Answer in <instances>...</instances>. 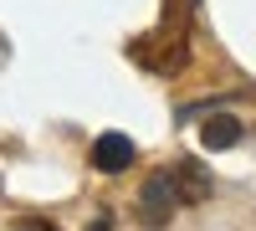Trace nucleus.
Wrapping results in <instances>:
<instances>
[{
  "label": "nucleus",
  "mask_w": 256,
  "mask_h": 231,
  "mask_svg": "<svg viewBox=\"0 0 256 231\" xmlns=\"http://www.w3.org/2000/svg\"><path fill=\"white\" fill-rule=\"evenodd\" d=\"M88 231H113V216H108V211H98V216H92V226H88Z\"/></svg>",
  "instance_id": "6"
},
{
  "label": "nucleus",
  "mask_w": 256,
  "mask_h": 231,
  "mask_svg": "<svg viewBox=\"0 0 256 231\" xmlns=\"http://www.w3.org/2000/svg\"><path fill=\"white\" fill-rule=\"evenodd\" d=\"M190 36H195V0H164L159 21L128 41V57L154 77H180L190 62Z\"/></svg>",
  "instance_id": "1"
},
{
  "label": "nucleus",
  "mask_w": 256,
  "mask_h": 231,
  "mask_svg": "<svg viewBox=\"0 0 256 231\" xmlns=\"http://www.w3.org/2000/svg\"><path fill=\"white\" fill-rule=\"evenodd\" d=\"M200 200H210V170H200L195 159H174V164L154 170V175L138 185L134 216H138L144 226H164L174 211L200 205Z\"/></svg>",
  "instance_id": "2"
},
{
  "label": "nucleus",
  "mask_w": 256,
  "mask_h": 231,
  "mask_svg": "<svg viewBox=\"0 0 256 231\" xmlns=\"http://www.w3.org/2000/svg\"><path fill=\"white\" fill-rule=\"evenodd\" d=\"M134 159H138V149L128 134H98L92 139V170L98 175H123V170H134Z\"/></svg>",
  "instance_id": "3"
},
{
  "label": "nucleus",
  "mask_w": 256,
  "mask_h": 231,
  "mask_svg": "<svg viewBox=\"0 0 256 231\" xmlns=\"http://www.w3.org/2000/svg\"><path fill=\"white\" fill-rule=\"evenodd\" d=\"M10 231H56V226H52V221H41V216H26V221H16Z\"/></svg>",
  "instance_id": "5"
},
{
  "label": "nucleus",
  "mask_w": 256,
  "mask_h": 231,
  "mask_svg": "<svg viewBox=\"0 0 256 231\" xmlns=\"http://www.w3.org/2000/svg\"><path fill=\"white\" fill-rule=\"evenodd\" d=\"M200 144H205V149H236V144H241V123L230 113H210L200 123Z\"/></svg>",
  "instance_id": "4"
}]
</instances>
